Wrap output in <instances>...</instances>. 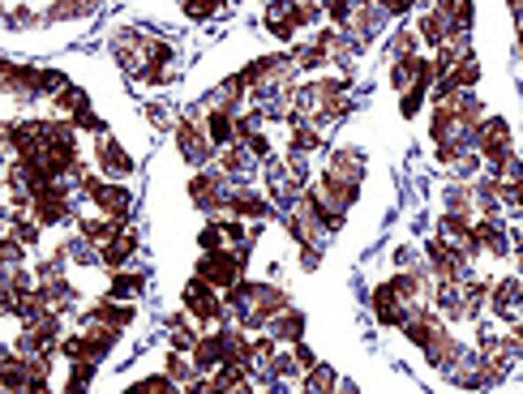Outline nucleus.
<instances>
[{
	"instance_id": "1",
	"label": "nucleus",
	"mask_w": 523,
	"mask_h": 394,
	"mask_svg": "<svg viewBox=\"0 0 523 394\" xmlns=\"http://www.w3.org/2000/svg\"><path fill=\"white\" fill-rule=\"evenodd\" d=\"M176 150H180V159H185L189 168H198V172H206L210 163H219V146L210 142L206 116H198V112H185V116L176 121Z\"/></svg>"
},
{
	"instance_id": "2",
	"label": "nucleus",
	"mask_w": 523,
	"mask_h": 394,
	"mask_svg": "<svg viewBox=\"0 0 523 394\" xmlns=\"http://www.w3.org/2000/svg\"><path fill=\"white\" fill-rule=\"evenodd\" d=\"M232 180H227L219 168H206V172H194V180H189V201L198 206L202 215H224V210H232Z\"/></svg>"
},
{
	"instance_id": "3",
	"label": "nucleus",
	"mask_w": 523,
	"mask_h": 394,
	"mask_svg": "<svg viewBox=\"0 0 523 394\" xmlns=\"http://www.w3.org/2000/svg\"><path fill=\"white\" fill-rule=\"evenodd\" d=\"M77 197H91L103 210V219L129 223V215H133V193H129L125 185H116V180H103V176H86Z\"/></svg>"
},
{
	"instance_id": "4",
	"label": "nucleus",
	"mask_w": 523,
	"mask_h": 394,
	"mask_svg": "<svg viewBox=\"0 0 523 394\" xmlns=\"http://www.w3.org/2000/svg\"><path fill=\"white\" fill-rule=\"evenodd\" d=\"M180 300H185V313H189L194 321H202V326H224V321H227L224 292H219V288H210V283H206V279H198V274L185 283Z\"/></svg>"
},
{
	"instance_id": "5",
	"label": "nucleus",
	"mask_w": 523,
	"mask_h": 394,
	"mask_svg": "<svg viewBox=\"0 0 523 394\" xmlns=\"http://www.w3.org/2000/svg\"><path fill=\"white\" fill-rule=\"evenodd\" d=\"M194 274L206 279L210 288H219V292H232L236 283H245V262L236 257V248H219V253H202Z\"/></svg>"
},
{
	"instance_id": "6",
	"label": "nucleus",
	"mask_w": 523,
	"mask_h": 394,
	"mask_svg": "<svg viewBox=\"0 0 523 394\" xmlns=\"http://www.w3.org/2000/svg\"><path fill=\"white\" fill-rule=\"evenodd\" d=\"M74 189L69 185H48V189H39V193L30 197V219L39 223V227H52V223H65V219H77L74 215Z\"/></svg>"
},
{
	"instance_id": "7",
	"label": "nucleus",
	"mask_w": 523,
	"mask_h": 394,
	"mask_svg": "<svg viewBox=\"0 0 523 394\" xmlns=\"http://www.w3.org/2000/svg\"><path fill=\"white\" fill-rule=\"evenodd\" d=\"M515 154V133H511V121L506 116H489V121L480 124V159L489 163V168H498Z\"/></svg>"
},
{
	"instance_id": "8",
	"label": "nucleus",
	"mask_w": 523,
	"mask_h": 394,
	"mask_svg": "<svg viewBox=\"0 0 523 394\" xmlns=\"http://www.w3.org/2000/svg\"><path fill=\"white\" fill-rule=\"evenodd\" d=\"M369 304H374V318H377V326H408V318H412V309L403 304V296L395 292V283L386 279V283H377L374 288V296H369Z\"/></svg>"
},
{
	"instance_id": "9",
	"label": "nucleus",
	"mask_w": 523,
	"mask_h": 394,
	"mask_svg": "<svg viewBox=\"0 0 523 394\" xmlns=\"http://www.w3.org/2000/svg\"><path fill=\"white\" fill-rule=\"evenodd\" d=\"M489 309L498 313V321H511V326H515V318L523 313V279H519V274H506V279H498V283H494Z\"/></svg>"
},
{
	"instance_id": "10",
	"label": "nucleus",
	"mask_w": 523,
	"mask_h": 394,
	"mask_svg": "<svg viewBox=\"0 0 523 394\" xmlns=\"http://www.w3.org/2000/svg\"><path fill=\"white\" fill-rule=\"evenodd\" d=\"M219 172L232 180V189H253L258 159H253L245 146H227V150H219Z\"/></svg>"
},
{
	"instance_id": "11",
	"label": "nucleus",
	"mask_w": 523,
	"mask_h": 394,
	"mask_svg": "<svg viewBox=\"0 0 523 394\" xmlns=\"http://www.w3.org/2000/svg\"><path fill=\"white\" fill-rule=\"evenodd\" d=\"M133 318H138L133 304H121V300H95L82 321H86V326H107V330H129Z\"/></svg>"
},
{
	"instance_id": "12",
	"label": "nucleus",
	"mask_w": 523,
	"mask_h": 394,
	"mask_svg": "<svg viewBox=\"0 0 523 394\" xmlns=\"http://www.w3.org/2000/svg\"><path fill=\"white\" fill-rule=\"evenodd\" d=\"M464 356H468V347L459 343V339L450 335L447 326H442V330L433 335V343L424 347V360H429V365H433L438 373H450L455 365H459V360H464Z\"/></svg>"
},
{
	"instance_id": "13",
	"label": "nucleus",
	"mask_w": 523,
	"mask_h": 394,
	"mask_svg": "<svg viewBox=\"0 0 523 394\" xmlns=\"http://www.w3.org/2000/svg\"><path fill=\"white\" fill-rule=\"evenodd\" d=\"M326 172L344 176V180H365V172H369V154L361 146H330V159H326Z\"/></svg>"
},
{
	"instance_id": "14",
	"label": "nucleus",
	"mask_w": 523,
	"mask_h": 394,
	"mask_svg": "<svg viewBox=\"0 0 523 394\" xmlns=\"http://www.w3.org/2000/svg\"><path fill=\"white\" fill-rule=\"evenodd\" d=\"M95 163L103 168V176H133V154H129L116 138H95Z\"/></svg>"
},
{
	"instance_id": "15",
	"label": "nucleus",
	"mask_w": 523,
	"mask_h": 394,
	"mask_svg": "<svg viewBox=\"0 0 523 394\" xmlns=\"http://www.w3.org/2000/svg\"><path fill=\"white\" fill-rule=\"evenodd\" d=\"M433 13L442 18L447 35H472V26H476V4L472 0H438Z\"/></svg>"
},
{
	"instance_id": "16",
	"label": "nucleus",
	"mask_w": 523,
	"mask_h": 394,
	"mask_svg": "<svg viewBox=\"0 0 523 394\" xmlns=\"http://www.w3.org/2000/svg\"><path fill=\"white\" fill-rule=\"evenodd\" d=\"M305 330H309V318L300 313L297 304L292 309H283V313H274L271 326H266V335H271L274 343H305Z\"/></svg>"
},
{
	"instance_id": "17",
	"label": "nucleus",
	"mask_w": 523,
	"mask_h": 394,
	"mask_svg": "<svg viewBox=\"0 0 523 394\" xmlns=\"http://www.w3.org/2000/svg\"><path fill=\"white\" fill-rule=\"evenodd\" d=\"M442 326H447V321L438 318L433 309H412V318H408V326H403V335H408V343H412V347H421V351H424V347L433 343V335H438Z\"/></svg>"
},
{
	"instance_id": "18",
	"label": "nucleus",
	"mask_w": 523,
	"mask_h": 394,
	"mask_svg": "<svg viewBox=\"0 0 523 394\" xmlns=\"http://www.w3.org/2000/svg\"><path fill=\"white\" fill-rule=\"evenodd\" d=\"M194 365H198V373H219L227 365V343L219 339V330H210V335H202V343L194 347Z\"/></svg>"
},
{
	"instance_id": "19",
	"label": "nucleus",
	"mask_w": 523,
	"mask_h": 394,
	"mask_svg": "<svg viewBox=\"0 0 523 394\" xmlns=\"http://www.w3.org/2000/svg\"><path fill=\"white\" fill-rule=\"evenodd\" d=\"M245 95H250V91H245V82H241V77H224L210 95L202 98V107H206V112H236Z\"/></svg>"
},
{
	"instance_id": "20",
	"label": "nucleus",
	"mask_w": 523,
	"mask_h": 394,
	"mask_svg": "<svg viewBox=\"0 0 523 394\" xmlns=\"http://www.w3.org/2000/svg\"><path fill=\"white\" fill-rule=\"evenodd\" d=\"M206 133L219 150L236 146L241 142V116L236 112H206Z\"/></svg>"
},
{
	"instance_id": "21",
	"label": "nucleus",
	"mask_w": 523,
	"mask_h": 394,
	"mask_svg": "<svg viewBox=\"0 0 523 394\" xmlns=\"http://www.w3.org/2000/svg\"><path fill=\"white\" fill-rule=\"evenodd\" d=\"M232 215H241V219H274V201L262 197L258 189H236L232 193Z\"/></svg>"
},
{
	"instance_id": "22",
	"label": "nucleus",
	"mask_w": 523,
	"mask_h": 394,
	"mask_svg": "<svg viewBox=\"0 0 523 394\" xmlns=\"http://www.w3.org/2000/svg\"><path fill=\"white\" fill-rule=\"evenodd\" d=\"M476 245L489 248L494 257H506L515 240H511V232H506V223H502V219H480V223H476Z\"/></svg>"
},
{
	"instance_id": "23",
	"label": "nucleus",
	"mask_w": 523,
	"mask_h": 394,
	"mask_svg": "<svg viewBox=\"0 0 523 394\" xmlns=\"http://www.w3.org/2000/svg\"><path fill=\"white\" fill-rule=\"evenodd\" d=\"M0 386H4V390H26V386H30V360L18 356L13 347L0 356Z\"/></svg>"
},
{
	"instance_id": "24",
	"label": "nucleus",
	"mask_w": 523,
	"mask_h": 394,
	"mask_svg": "<svg viewBox=\"0 0 523 394\" xmlns=\"http://www.w3.org/2000/svg\"><path fill=\"white\" fill-rule=\"evenodd\" d=\"M82 343H86V360H91V365H99L103 356L121 343V330H107V326H86V330H82Z\"/></svg>"
},
{
	"instance_id": "25",
	"label": "nucleus",
	"mask_w": 523,
	"mask_h": 394,
	"mask_svg": "<svg viewBox=\"0 0 523 394\" xmlns=\"http://www.w3.org/2000/svg\"><path fill=\"white\" fill-rule=\"evenodd\" d=\"M138 253V232H125L121 240H112V245H103L99 248V257H103V266L112 274H121L129 266V257Z\"/></svg>"
},
{
	"instance_id": "26",
	"label": "nucleus",
	"mask_w": 523,
	"mask_h": 394,
	"mask_svg": "<svg viewBox=\"0 0 523 394\" xmlns=\"http://www.w3.org/2000/svg\"><path fill=\"white\" fill-rule=\"evenodd\" d=\"M142 288H147V274L142 271H121V274H112V283H107V300L129 304V300L142 296Z\"/></svg>"
},
{
	"instance_id": "27",
	"label": "nucleus",
	"mask_w": 523,
	"mask_h": 394,
	"mask_svg": "<svg viewBox=\"0 0 523 394\" xmlns=\"http://www.w3.org/2000/svg\"><path fill=\"white\" fill-rule=\"evenodd\" d=\"M4 223H9V236H13L22 248H39V232H44V227L30 219L26 210H9V215H4Z\"/></svg>"
},
{
	"instance_id": "28",
	"label": "nucleus",
	"mask_w": 523,
	"mask_h": 394,
	"mask_svg": "<svg viewBox=\"0 0 523 394\" xmlns=\"http://www.w3.org/2000/svg\"><path fill=\"white\" fill-rule=\"evenodd\" d=\"M44 292V300H48V309L56 313V318H69V309L77 304V288L69 283V279H60V283H48V288H39Z\"/></svg>"
},
{
	"instance_id": "29",
	"label": "nucleus",
	"mask_w": 523,
	"mask_h": 394,
	"mask_svg": "<svg viewBox=\"0 0 523 394\" xmlns=\"http://www.w3.org/2000/svg\"><path fill=\"white\" fill-rule=\"evenodd\" d=\"M386 56L391 60H416L421 56V35L412 26H399L395 35H391V43H386Z\"/></svg>"
},
{
	"instance_id": "30",
	"label": "nucleus",
	"mask_w": 523,
	"mask_h": 394,
	"mask_svg": "<svg viewBox=\"0 0 523 394\" xmlns=\"http://www.w3.org/2000/svg\"><path fill=\"white\" fill-rule=\"evenodd\" d=\"M300 394H339V373L335 365H318L313 373L300 377Z\"/></svg>"
},
{
	"instance_id": "31",
	"label": "nucleus",
	"mask_w": 523,
	"mask_h": 394,
	"mask_svg": "<svg viewBox=\"0 0 523 394\" xmlns=\"http://www.w3.org/2000/svg\"><path fill=\"white\" fill-rule=\"evenodd\" d=\"M163 373L172 377L176 386H194L202 373L198 365H194V356H185V351H168V360H163Z\"/></svg>"
},
{
	"instance_id": "32",
	"label": "nucleus",
	"mask_w": 523,
	"mask_h": 394,
	"mask_svg": "<svg viewBox=\"0 0 523 394\" xmlns=\"http://www.w3.org/2000/svg\"><path fill=\"white\" fill-rule=\"evenodd\" d=\"M266 30H271L279 43H288V39L297 35V26H292V4H283V0H279V4H266Z\"/></svg>"
},
{
	"instance_id": "33",
	"label": "nucleus",
	"mask_w": 523,
	"mask_h": 394,
	"mask_svg": "<svg viewBox=\"0 0 523 394\" xmlns=\"http://www.w3.org/2000/svg\"><path fill=\"white\" fill-rule=\"evenodd\" d=\"M442 201H447V215H464V219H472L476 215V197H472V185H447V193H442Z\"/></svg>"
},
{
	"instance_id": "34",
	"label": "nucleus",
	"mask_w": 523,
	"mask_h": 394,
	"mask_svg": "<svg viewBox=\"0 0 523 394\" xmlns=\"http://www.w3.org/2000/svg\"><path fill=\"white\" fill-rule=\"evenodd\" d=\"M60 253L74 262V266H86V271H95V266H103L99 257V245H91V240H82V236H74V240H65L60 245Z\"/></svg>"
},
{
	"instance_id": "35",
	"label": "nucleus",
	"mask_w": 523,
	"mask_h": 394,
	"mask_svg": "<svg viewBox=\"0 0 523 394\" xmlns=\"http://www.w3.org/2000/svg\"><path fill=\"white\" fill-rule=\"evenodd\" d=\"M99 4L95 0H56L48 4V22H69V18H91Z\"/></svg>"
},
{
	"instance_id": "36",
	"label": "nucleus",
	"mask_w": 523,
	"mask_h": 394,
	"mask_svg": "<svg viewBox=\"0 0 523 394\" xmlns=\"http://www.w3.org/2000/svg\"><path fill=\"white\" fill-rule=\"evenodd\" d=\"M168 335H172V351H185V356H194V347L202 343V335L189 326V318H172L168 321Z\"/></svg>"
},
{
	"instance_id": "37",
	"label": "nucleus",
	"mask_w": 523,
	"mask_h": 394,
	"mask_svg": "<svg viewBox=\"0 0 523 394\" xmlns=\"http://www.w3.org/2000/svg\"><path fill=\"white\" fill-rule=\"evenodd\" d=\"M56 107H60L69 121H74V116H82V112H95V107H91V95H86L77 82H74V86H65V91L56 95Z\"/></svg>"
},
{
	"instance_id": "38",
	"label": "nucleus",
	"mask_w": 523,
	"mask_h": 394,
	"mask_svg": "<svg viewBox=\"0 0 523 394\" xmlns=\"http://www.w3.org/2000/svg\"><path fill=\"white\" fill-rule=\"evenodd\" d=\"M65 266H69V257L56 248L52 257H44V262H35V279H39V288H48V283H60L65 279Z\"/></svg>"
},
{
	"instance_id": "39",
	"label": "nucleus",
	"mask_w": 523,
	"mask_h": 394,
	"mask_svg": "<svg viewBox=\"0 0 523 394\" xmlns=\"http://www.w3.org/2000/svg\"><path fill=\"white\" fill-rule=\"evenodd\" d=\"M416 35H421L424 43H433V48H442L450 35H447V26H442V18L429 9V13H421V22H416Z\"/></svg>"
},
{
	"instance_id": "40",
	"label": "nucleus",
	"mask_w": 523,
	"mask_h": 394,
	"mask_svg": "<svg viewBox=\"0 0 523 394\" xmlns=\"http://www.w3.org/2000/svg\"><path fill=\"white\" fill-rule=\"evenodd\" d=\"M322 146V129H313V124H297L292 129V154H313V150Z\"/></svg>"
},
{
	"instance_id": "41",
	"label": "nucleus",
	"mask_w": 523,
	"mask_h": 394,
	"mask_svg": "<svg viewBox=\"0 0 523 394\" xmlns=\"http://www.w3.org/2000/svg\"><path fill=\"white\" fill-rule=\"evenodd\" d=\"M224 223L219 219H206L202 223V232H198V245H202V253H219V248H224Z\"/></svg>"
},
{
	"instance_id": "42",
	"label": "nucleus",
	"mask_w": 523,
	"mask_h": 394,
	"mask_svg": "<svg viewBox=\"0 0 523 394\" xmlns=\"http://www.w3.org/2000/svg\"><path fill=\"white\" fill-rule=\"evenodd\" d=\"M99 365H69V382H65V390L60 394H86L91 390V377H95Z\"/></svg>"
},
{
	"instance_id": "43",
	"label": "nucleus",
	"mask_w": 523,
	"mask_h": 394,
	"mask_svg": "<svg viewBox=\"0 0 523 394\" xmlns=\"http://www.w3.org/2000/svg\"><path fill=\"white\" fill-rule=\"evenodd\" d=\"M326 13V4H318V0H297V4H292V26H313L318 22V18H322Z\"/></svg>"
},
{
	"instance_id": "44",
	"label": "nucleus",
	"mask_w": 523,
	"mask_h": 394,
	"mask_svg": "<svg viewBox=\"0 0 523 394\" xmlns=\"http://www.w3.org/2000/svg\"><path fill=\"white\" fill-rule=\"evenodd\" d=\"M48 13H26V9H4V30H30V26H44Z\"/></svg>"
},
{
	"instance_id": "45",
	"label": "nucleus",
	"mask_w": 523,
	"mask_h": 394,
	"mask_svg": "<svg viewBox=\"0 0 523 394\" xmlns=\"http://www.w3.org/2000/svg\"><path fill=\"white\" fill-rule=\"evenodd\" d=\"M352 13H356V4H352V0H326V18L335 22V30H348Z\"/></svg>"
},
{
	"instance_id": "46",
	"label": "nucleus",
	"mask_w": 523,
	"mask_h": 394,
	"mask_svg": "<svg viewBox=\"0 0 523 394\" xmlns=\"http://www.w3.org/2000/svg\"><path fill=\"white\" fill-rule=\"evenodd\" d=\"M180 9H185V18H189V22H206V18H215L224 4H215V0H185Z\"/></svg>"
},
{
	"instance_id": "47",
	"label": "nucleus",
	"mask_w": 523,
	"mask_h": 394,
	"mask_svg": "<svg viewBox=\"0 0 523 394\" xmlns=\"http://www.w3.org/2000/svg\"><path fill=\"white\" fill-rule=\"evenodd\" d=\"M424 95H429L424 86H412L408 95H399V116H403V121H412V116L424 107Z\"/></svg>"
},
{
	"instance_id": "48",
	"label": "nucleus",
	"mask_w": 523,
	"mask_h": 394,
	"mask_svg": "<svg viewBox=\"0 0 523 394\" xmlns=\"http://www.w3.org/2000/svg\"><path fill=\"white\" fill-rule=\"evenodd\" d=\"M0 257H4V271H22V257H26V248L13 240V236H4L0 240Z\"/></svg>"
},
{
	"instance_id": "49",
	"label": "nucleus",
	"mask_w": 523,
	"mask_h": 394,
	"mask_svg": "<svg viewBox=\"0 0 523 394\" xmlns=\"http://www.w3.org/2000/svg\"><path fill=\"white\" fill-rule=\"evenodd\" d=\"M241 146L250 150L253 159H258V163H266V159H274L271 154V138H266V133H262V129H258V133H253V138H245V142H241Z\"/></svg>"
},
{
	"instance_id": "50",
	"label": "nucleus",
	"mask_w": 523,
	"mask_h": 394,
	"mask_svg": "<svg viewBox=\"0 0 523 394\" xmlns=\"http://www.w3.org/2000/svg\"><path fill=\"white\" fill-rule=\"evenodd\" d=\"M147 386H150V394H185V386H176L168 373H155V377H147Z\"/></svg>"
},
{
	"instance_id": "51",
	"label": "nucleus",
	"mask_w": 523,
	"mask_h": 394,
	"mask_svg": "<svg viewBox=\"0 0 523 394\" xmlns=\"http://www.w3.org/2000/svg\"><path fill=\"white\" fill-rule=\"evenodd\" d=\"M292 356H297L300 373H313V369H318V365H322V360L313 356V347H309V343H297V347H292Z\"/></svg>"
},
{
	"instance_id": "52",
	"label": "nucleus",
	"mask_w": 523,
	"mask_h": 394,
	"mask_svg": "<svg viewBox=\"0 0 523 394\" xmlns=\"http://www.w3.org/2000/svg\"><path fill=\"white\" fill-rule=\"evenodd\" d=\"M382 9H386L391 18H408V13H412L416 4H412V0H382Z\"/></svg>"
},
{
	"instance_id": "53",
	"label": "nucleus",
	"mask_w": 523,
	"mask_h": 394,
	"mask_svg": "<svg viewBox=\"0 0 523 394\" xmlns=\"http://www.w3.org/2000/svg\"><path fill=\"white\" fill-rule=\"evenodd\" d=\"M300 266L305 271H318L322 266V248H300Z\"/></svg>"
},
{
	"instance_id": "54",
	"label": "nucleus",
	"mask_w": 523,
	"mask_h": 394,
	"mask_svg": "<svg viewBox=\"0 0 523 394\" xmlns=\"http://www.w3.org/2000/svg\"><path fill=\"white\" fill-rule=\"evenodd\" d=\"M121 394H150V386H147V377H142V382H133V386H125V390Z\"/></svg>"
},
{
	"instance_id": "55",
	"label": "nucleus",
	"mask_w": 523,
	"mask_h": 394,
	"mask_svg": "<svg viewBox=\"0 0 523 394\" xmlns=\"http://www.w3.org/2000/svg\"><path fill=\"white\" fill-rule=\"evenodd\" d=\"M506 9H511V18H515V22L523 26V0H511V4H506Z\"/></svg>"
},
{
	"instance_id": "56",
	"label": "nucleus",
	"mask_w": 523,
	"mask_h": 394,
	"mask_svg": "<svg viewBox=\"0 0 523 394\" xmlns=\"http://www.w3.org/2000/svg\"><path fill=\"white\" fill-rule=\"evenodd\" d=\"M339 394H361V386L356 382H339Z\"/></svg>"
},
{
	"instance_id": "57",
	"label": "nucleus",
	"mask_w": 523,
	"mask_h": 394,
	"mask_svg": "<svg viewBox=\"0 0 523 394\" xmlns=\"http://www.w3.org/2000/svg\"><path fill=\"white\" fill-rule=\"evenodd\" d=\"M515 56H523V26L515 30Z\"/></svg>"
},
{
	"instance_id": "58",
	"label": "nucleus",
	"mask_w": 523,
	"mask_h": 394,
	"mask_svg": "<svg viewBox=\"0 0 523 394\" xmlns=\"http://www.w3.org/2000/svg\"><path fill=\"white\" fill-rule=\"evenodd\" d=\"M0 394H26V390H0Z\"/></svg>"
}]
</instances>
